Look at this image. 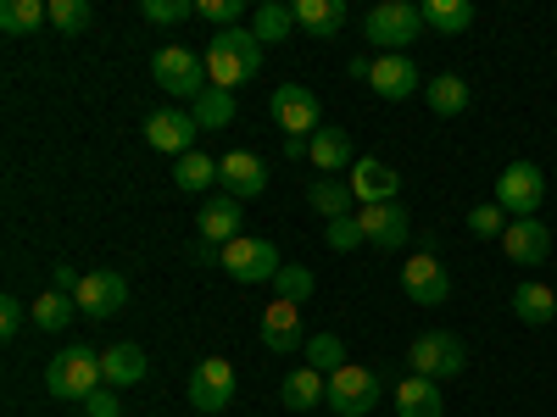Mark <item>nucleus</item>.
I'll list each match as a JSON object with an SVG mask.
<instances>
[{
    "label": "nucleus",
    "mask_w": 557,
    "mask_h": 417,
    "mask_svg": "<svg viewBox=\"0 0 557 417\" xmlns=\"http://www.w3.org/2000/svg\"><path fill=\"white\" fill-rule=\"evenodd\" d=\"M201 62H207L212 89H240V84H251L262 73V39L251 28H223V34H212Z\"/></svg>",
    "instance_id": "obj_1"
},
{
    "label": "nucleus",
    "mask_w": 557,
    "mask_h": 417,
    "mask_svg": "<svg viewBox=\"0 0 557 417\" xmlns=\"http://www.w3.org/2000/svg\"><path fill=\"white\" fill-rule=\"evenodd\" d=\"M107 379H101V356L89 351V345H67L51 356V367H45V390H51L57 401H89Z\"/></svg>",
    "instance_id": "obj_2"
},
{
    "label": "nucleus",
    "mask_w": 557,
    "mask_h": 417,
    "mask_svg": "<svg viewBox=\"0 0 557 417\" xmlns=\"http://www.w3.org/2000/svg\"><path fill=\"white\" fill-rule=\"evenodd\" d=\"M362 34H368V45H380V56H407L401 45H412L424 34V12H418L412 0H380V7L362 17Z\"/></svg>",
    "instance_id": "obj_3"
},
{
    "label": "nucleus",
    "mask_w": 557,
    "mask_h": 417,
    "mask_svg": "<svg viewBox=\"0 0 557 417\" xmlns=\"http://www.w3.org/2000/svg\"><path fill=\"white\" fill-rule=\"evenodd\" d=\"M407 367L418 379H457L462 367H469V345H462L457 334H446V329H430V334H418L412 345H407Z\"/></svg>",
    "instance_id": "obj_4"
},
{
    "label": "nucleus",
    "mask_w": 557,
    "mask_h": 417,
    "mask_svg": "<svg viewBox=\"0 0 557 417\" xmlns=\"http://www.w3.org/2000/svg\"><path fill=\"white\" fill-rule=\"evenodd\" d=\"M385 401V379L374 374V367H357V362H346L341 374H330V406L335 417H368Z\"/></svg>",
    "instance_id": "obj_5"
},
{
    "label": "nucleus",
    "mask_w": 557,
    "mask_h": 417,
    "mask_svg": "<svg viewBox=\"0 0 557 417\" xmlns=\"http://www.w3.org/2000/svg\"><path fill=\"white\" fill-rule=\"evenodd\" d=\"M218 267L235 278V285H273L278 278V251H273V240H257V235H240V240H228L223 245V256H218Z\"/></svg>",
    "instance_id": "obj_6"
},
{
    "label": "nucleus",
    "mask_w": 557,
    "mask_h": 417,
    "mask_svg": "<svg viewBox=\"0 0 557 417\" xmlns=\"http://www.w3.org/2000/svg\"><path fill=\"white\" fill-rule=\"evenodd\" d=\"M151 78L168 89V96H178V101H196L201 89H212L207 62L196 51H184V45H162V51L151 56Z\"/></svg>",
    "instance_id": "obj_7"
},
{
    "label": "nucleus",
    "mask_w": 557,
    "mask_h": 417,
    "mask_svg": "<svg viewBox=\"0 0 557 417\" xmlns=\"http://www.w3.org/2000/svg\"><path fill=\"white\" fill-rule=\"evenodd\" d=\"M541 201H546V173L535 162H507L496 178V206L519 223V217H535Z\"/></svg>",
    "instance_id": "obj_8"
},
{
    "label": "nucleus",
    "mask_w": 557,
    "mask_h": 417,
    "mask_svg": "<svg viewBox=\"0 0 557 417\" xmlns=\"http://www.w3.org/2000/svg\"><path fill=\"white\" fill-rule=\"evenodd\" d=\"M273 123L285 128V139H312L323 128V106L307 84H285V89H273Z\"/></svg>",
    "instance_id": "obj_9"
},
{
    "label": "nucleus",
    "mask_w": 557,
    "mask_h": 417,
    "mask_svg": "<svg viewBox=\"0 0 557 417\" xmlns=\"http://www.w3.org/2000/svg\"><path fill=\"white\" fill-rule=\"evenodd\" d=\"M73 301H78L84 317L107 323V317H117V312L128 306V278H123L117 267H96V273H84V285H78Z\"/></svg>",
    "instance_id": "obj_10"
},
{
    "label": "nucleus",
    "mask_w": 557,
    "mask_h": 417,
    "mask_svg": "<svg viewBox=\"0 0 557 417\" xmlns=\"http://www.w3.org/2000/svg\"><path fill=\"white\" fill-rule=\"evenodd\" d=\"M196 134H201V123L190 112H178V106H162V112L146 117V146L162 151V156H173V162L196 151Z\"/></svg>",
    "instance_id": "obj_11"
},
{
    "label": "nucleus",
    "mask_w": 557,
    "mask_h": 417,
    "mask_svg": "<svg viewBox=\"0 0 557 417\" xmlns=\"http://www.w3.org/2000/svg\"><path fill=\"white\" fill-rule=\"evenodd\" d=\"M401 290H407L412 306H446V295H451V273L441 267L435 251H418V256L401 267Z\"/></svg>",
    "instance_id": "obj_12"
},
{
    "label": "nucleus",
    "mask_w": 557,
    "mask_h": 417,
    "mask_svg": "<svg viewBox=\"0 0 557 417\" xmlns=\"http://www.w3.org/2000/svg\"><path fill=\"white\" fill-rule=\"evenodd\" d=\"M228 401H235V367H228L223 356H201L196 374H190V406L196 412H223Z\"/></svg>",
    "instance_id": "obj_13"
},
{
    "label": "nucleus",
    "mask_w": 557,
    "mask_h": 417,
    "mask_svg": "<svg viewBox=\"0 0 557 417\" xmlns=\"http://www.w3.org/2000/svg\"><path fill=\"white\" fill-rule=\"evenodd\" d=\"M218 190L223 195H235V201H251L268 190V167L257 151H223L218 156Z\"/></svg>",
    "instance_id": "obj_14"
},
{
    "label": "nucleus",
    "mask_w": 557,
    "mask_h": 417,
    "mask_svg": "<svg viewBox=\"0 0 557 417\" xmlns=\"http://www.w3.org/2000/svg\"><path fill=\"white\" fill-rule=\"evenodd\" d=\"M357 223H362V240L374 245V251H401V245L412 240V217H407V206H396V201L362 206Z\"/></svg>",
    "instance_id": "obj_15"
},
{
    "label": "nucleus",
    "mask_w": 557,
    "mask_h": 417,
    "mask_svg": "<svg viewBox=\"0 0 557 417\" xmlns=\"http://www.w3.org/2000/svg\"><path fill=\"white\" fill-rule=\"evenodd\" d=\"M257 340H262L273 356H296V351H307V340H301V306L273 301V306L262 312V323H257Z\"/></svg>",
    "instance_id": "obj_16"
},
{
    "label": "nucleus",
    "mask_w": 557,
    "mask_h": 417,
    "mask_svg": "<svg viewBox=\"0 0 557 417\" xmlns=\"http://www.w3.org/2000/svg\"><path fill=\"white\" fill-rule=\"evenodd\" d=\"M346 184H351V195H357L362 206H385V201H396V190H401L396 167L380 162V156H357V167L346 173Z\"/></svg>",
    "instance_id": "obj_17"
},
{
    "label": "nucleus",
    "mask_w": 557,
    "mask_h": 417,
    "mask_svg": "<svg viewBox=\"0 0 557 417\" xmlns=\"http://www.w3.org/2000/svg\"><path fill=\"white\" fill-rule=\"evenodd\" d=\"M502 251H507V262H519V267H541V262L552 256V228H546V223H535V217L507 223Z\"/></svg>",
    "instance_id": "obj_18"
},
{
    "label": "nucleus",
    "mask_w": 557,
    "mask_h": 417,
    "mask_svg": "<svg viewBox=\"0 0 557 417\" xmlns=\"http://www.w3.org/2000/svg\"><path fill=\"white\" fill-rule=\"evenodd\" d=\"M374 96H385V101H407V96H418L424 89V73L412 67V56H374Z\"/></svg>",
    "instance_id": "obj_19"
},
{
    "label": "nucleus",
    "mask_w": 557,
    "mask_h": 417,
    "mask_svg": "<svg viewBox=\"0 0 557 417\" xmlns=\"http://www.w3.org/2000/svg\"><path fill=\"white\" fill-rule=\"evenodd\" d=\"M307 162L318 167V173H351L357 167V146H351V134L346 128H318L312 134V146H307Z\"/></svg>",
    "instance_id": "obj_20"
},
{
    "label": "nucleus",
    "mask_w": 557,
    "mask_h": 417,
    "mask_svg": "<svg viewBox=\"0 0 557 417\" xmlns=\"http://www.w3.org/2000/svg\"><path fill=\"white\" fill-rule=\"evenodd\" d=\"M196 223H201V240L223 251L228 240H240V201L218 190V195H212V201L201 206V217H196Z\"/></svg>",
    "instance_id": "obj_21"
},
{
    "label": "nucleus",
    "mask_w": 557,
    "mask_h": 417,
    "mask_svg": "<svg viewBox=\"0 0 557 417\" xmlns=\"http://www.w3.org/2000/svg\"><path fill=\"white\" fill-rule=\"evenodd\" d=\"M391 401H396V417H441V412H446L441 384H435V379H418V374H407V379L391 390Z\"/></svg>",
    "instance_id": "obj_22"
},
{
    "label": "nucleus",
    "mask_w": 557,
    "mask_h": 417,
    "mask_svg": "<svg viewBox=\"0 0 557 417\" xmlns=\"http://www.w3.org/2000/svg\"><path fill=\"white\" fill-rule=\"evenodd\" d=\"M290 17H296L301 34H318V39L346 34V7L341 0H290Z\"/></svg>",
    "instance_id": "obj_23"
},
{
    "label": "nucleus",
    "mask_w": 557,
    "mask_h": 417,
    "mask_svg": "<svg viewBox=\"0 0 557 417\" xmlns=\"http://www.w3.org/2000/svg\"><path fill=\"white\" fill-rule=\"evenodd\" d=\"M146 351H139L134 340H117L112 351H101V379L112 384V390H128V384H139L146 379Z\"/></svg>",
    "instance_id": "obj_24"
},
{
    "label": "nucleus",
    "mask_w": 557,
    "mask_h": 417,
    "mask_svg": "<svg viewBox=\"0 0 557 417\" xmlns=\"http://www.w3.org/2000/svg\"><path fill=\"white\" fill-rule=\"evenodd\" d=\"M323 401H330V379L312 374V367H296V374L278 384V406H285V412H312Z\"/></svg>",
    "instance_id": "obj_25"
},
{
    "label": "nucleus",
    "mask_w": 557,
    "mask_h": 417,
    "mask_svg": "<svg viewBox=\"0 0 557 417\" xmlns=\"http://www.w3.org/2000/svg\"><path fill=\"white\" fill-rule=\"evenodd\" d=\"M513 312H519V323H530V329H546V323L557 317V295L541 285V278H524V285L513 290Z\"/></svg>",
    "instance_id": "obj_26"
},
{
    "label": "nucleus",
    "mask_w": 557,
    "mask_h": 417,
    "mask_svg": "<svg viewBox=\"0 0 557 417\" xmlns=\"http://www.w3.org/2000/svg\"><path fill=\"white\" fill-rule=\"evenodd\" d=\"M45 23H51V0H7L0 7V34H12V39L39 34Z\"/></svg>",
    "instance_id": "obj_27"
},
{
    "label": "nucleus",
    "mask_w": 557,
    "mask_h": 417,
    "mask_svg": "<svg viewBox=\"0 0 557 417\" xmlns=\"http://www.w3.org/2000/svg\"><path fill=\"white\" fill-rule=\"evenodd\" d=\"M424 28H435V34H469L474 28V7L469 0H424Z\"/></svg>",
    "instance_id": "obj_28"
},
{
    "label": "nucleus",
    "mask_w": 557,
    "mask_h": 417,
    "mask_svg": "<svg viewBox=\"0 0 557 417\" xmlns=\"http://www.w3.org/2000/svg\"><path fill=\"white\" fill-rule=\"evenodd\" d=\"M351 201H357V195H351L346 178H318L312 190H307V206H312L318 217H330V223H335V217H351Z\"/></svg>",
    "instance_id": "obj_29"
},
{
    "label": "nucleus",
    "mask_w": 557,
    "mask_h": 417,
    "mask_svg": "<svg viewBox=\"0 0 557 417\" xmlns=\"http://www.w3.org/2000/svg\"><path fill=\"white\" fill-rule=\"evenodd\" d=\"M424 101H430L435 117H457L462 106H469V84H462L457 73H435V78L424 84Z\"/></svg>",
    "instance_id": "obj_30"
},
{
    "label": "nucleus",
    "mask_w": 557,
    "mask_h": 417,
    "mask_svg": "<svg viewBox=\"0 0 557 417\" xmlns=\"http://www.w3.org/2000/svg\"><path fill=\"white\" fill-rule=\"evenodd\" d=\"M173 184H178L184 195H201V190H212V184H218V162H212L207 151L178 156V162H173Z\"/></svg>",
    "instance_id": "obj_31"
},
{
    "label": "nucleus",
    "mask_w": 557,
    "mask_h": 417,
    "mask_svg": "<svg viewBox=\"0 0 557 417\" xmlns=\"http://www.w3.org/2000/svg\"><path fill=\"white\" fill-rule=\"evenodd\" d=\"M190 117L201 123V134L212 128H228V123H235V96H228V89H201V96L190 101Z\"/></svg>",
    "instance_id": "obj_32"
},
{
    "label": "nucleus",
    "mask_w": 557,
    "mask_h": 417,
    "mask_svg": "<svg viewBox=\"0 0 557 417\" xmlns=\"http://www.w3.org/2000/svg\"><path fill=\"white\" fill-rule=\"evenodd\" d=\"M73 312H78V301L73 295H62V290H45L39 301H34V329H45V334H62L67 323H73Z\"/></svg>",
    "instance_id": "obj_33"
},
{
    "label": "nucleus",
    "mask_w": 557,
    "mask_h": 417,
    "mask_svg": "<svg viewBox=\"0 0 557 417\" xmlns=\"http://www.w3.org/2000/svg\"><path fill=\"white\" fill-rule=\"evenodd\" d=\"M251 34H257L262 45L290 39V34H296V17H290V7H285V0H262V7H257V17H251Z\"/></svg>",
    "instance_id": "obj_34"
},
{
    "label": "nucleus",
    "mask_w": 557,
    "mask_h": 417,
    "mask_svg": "<svg viewBox=\"0 0 557 417\" xmlns=\"http://www.w3.org/2000/svg\"><path fill=\"white\" fill-rule=\"evenodd\" d=\"M301 356H307V367H312V374H323V379H330V374H341V367H346V340H341V334H312Z\"/></svg>",
    "instance_id": "obj_35"
},
{
    "label": "nucleus",
    "mask_w": 557,
    "mask_h": 417,
    "mask_svg": "<svg viewBox=\"0 0 557 417\" xmlns=\"http://www.w3.org/2000/svg\"><path fill=\"white\" fill-rule=\"evenodd\" d=\"M273 301H290V306H307L312 301V290H318V278H312V267H278V278H273Z\"/></svg>",
    "instance_id": "obj_36"
},
{
    "label": "nucleus",
    "mask_w": 557,
    "mask_h": 417,
    "mask_svg": "<svg viewBox=\"0 0 557 417\" xmlns=\"http://www.w3.org/2000/svg\"><path fill=\"white\" fill-rule=\"evenodd\" d=\"M507 223H513V217H507L496 201H485V206L469 212V235H474V240H502V235H507Z\"/></svg>",
    "instance_id": "obj_37"
},
{
    "label": "nucleus",
    "mask_w": 557,
    "mask_h": 417,
    "mask_svg": "<svg viewBox=\"0 0 557 417\" xmlns=\"http://www.w3.org/2000/svg\"><path fill=\"white\" fill-rule=\"evenodd\" d=\"M196 17H207L218 34H223V28H240L246 0H196Z\"/></svg>",
    "instance_id": "obj_38"
},
{
    "label": "nucleus",
    "mask_w": 557,
    "mask_h": 417,
    "mask_svg": "<svg viewBox=\"0 0 557 417\" xmlns=\"http://www.w3.org/2000/svg\"><path fill=\"white\" fill-rule=\"evenodd\" d=\"M89 17H96V12H89V0H51V23L62 34H84Z\"/></svg>",
    "instance_id": "obj_39"
},
{
    "label": "nucleus",
    "mask_w": 557,
    "mask_h": 417,
    "mask_svg": "<svg viewBox=\"0 0 557 417\" xmlns=\"http://www.w3.org/2000/svg\"><path fill=\"white\" fill-rule=\"evenodd\" d=\"M323 240H330V251H341V256H346V251H357V245H368V240H362L357 212H351V217H335L330 228H323Z\"/></svg>",
    "instance_id": "obj_40"
},
{
    "label": "nucleus",
    "mask_w": 557,
    "mask_h": 417,
    "mask_svg": "<svg viewBox=\"0 0 557 417\" xmlns=\"http://www.w3.org/2000/svg\"><path fill=\"white\" fill-rule=\"evenodd\" d=\"M146 17L151 23H184V17H196V0H146Z\"/></svg>",
    "instance_id": "obj_41"
},
{
    "label": "nucleus",
    "mask_w": 557,
    "mask_h": 417,
    "mask_svg": "<svg viewBox=\"0 0 557 417\" xmlns=\"http://www.w3.org/2000/svg\"><path fill=\"white\" fill-rule=\"evenodd\" d=\"M28 323V306L17 301V295H0V334L7 340H17V329Z\"/></svg>",
    "instance_id": "obj_42"
},
{
    "label": "nucleus",
    "mask_w": 557,
    "mask_h": 417,
    "mask_svg": "<svg viewBox=\"0 0 557 417\" xmlns=\"http://www.w3.org/2000/svg\"><path fill=\"white\" fill-rule=\"evenodd\" d=\"M84 417H123V401H117V390H112V384H101L96 395L84 401Z\"/></svg>",
    "instance_id": "obj_43"
},
{
    "label": "nucleus",
    "mask_w": 557,
    "mask_h": 417,
    "mask_svg": "<svg viewBox=\"0 0 557 417\" xmlns=\"http://www.w3.org/2000/svg\"><path fill=\"white\" fill-rule=\"evenodd\" d=\"M78 285H84L78 267H57V273H51V290H62V295H78Z\"/></svg>",
    "instance_id": "obj_44"
},
{
    "label": "nucleus",
    "mask_w": 557,
    "mask_h": 417,
    "mask_svg": "<svg viewBox=\"0 0 557 417\" xmlns=\"http://www.w3.org/2000/svg\"><path fill=\"white\" fill-rule=\"evenodd\" d=\"M346 73H351V78H374V56H351Z\"/></svg>",
    "instance_id": "obj_45"
},
{
    "label": "nucleus",
    "mask_w": 557,
    "mask_h": 417,
    "mask_svg": "<svg viewBox=\"0 0 557 417\" xmlns=\"http://www.w3.org/2000/svg\"><path fill=\"white\" fill-rule=\"evenodd\" d=\"M307 146H312V139H285V156H290V162H301V156H307Z\"/></svg>",
    "instance_id": "obj_46"
}]
</instances>
